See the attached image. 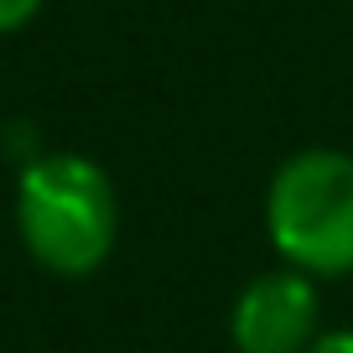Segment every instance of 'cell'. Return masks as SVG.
<instances>
[{
	"label": "cell",
	"mask_w": 353,
	"mask_h": 353,
	"mask_svg": "<svg viewBox=\"0 0 353 353\" xmlns=\"http://www.w3.org/2000/svg\"><path fill=\"white\" fill-rule=\"evenodd\" d=\"M21 244L52 276H94L120 239V192L99 161L78 151L32 156L16 182Z\"/></svg>",
	"instance_id": "obj_1"
},
{
	"label": "cell",
	"mask_w": 353,
	"mask_h": 353,
	"mask_svg": "<svg viewBox=\"0 0 353 353\" xmlns=\"http://www.w3.org/2000/svg\"><path fill=\"white\" fill-rule=\"evenodd\" d=\"M312 353H353V327H327L312 343Z\"/></svg>",
	"instance_id": "obj_5"
},
{
	"label": "cell",
	"mask_w": 353,
	"mask_h": 353,
	"mask_svg": "<svg viewBox=\"0 0 353 353\" xmlns=\"http://www.w3.org/2000/svg\"><path fill=\"white\" fill-rule=\"evenodd\" d=\"M37 6L42 0H0V32H16V26H26L37 16Z\"/></svg>",
	"instance_id": "obj_4"
},
{
	"label": "cell",
	"mask_w": 353,
	"mask_h": 353,
	"mask_svg": "<svg viewBox=\"0 0 353 353\" xmlns=\"http://www.w3.org/2000/svg\"><path fill=\"white\" fill-rule=\"evenodd\" d=\"M322 291L301 270H265L234 296L229 343L234 353H312L322 338Z\"/></svg>",
	"instance_id": "obj_3"
},
{
	"label": "cell",
	"mask_w": 353,
	"mask_h": 353,
	"mask_svg": "<svg viewBox=\"0 0 353 353\" xmlns=\"http://www.w3.org/2000/svg\"><path fill=\"white\" fill-rule=\"evenodd\" d=\"M265 234L286 270L353 276V151L312 145L286 156L265 188Z\"/></svg>",
	"instance_id": "obj_2"
}]
</instances>
